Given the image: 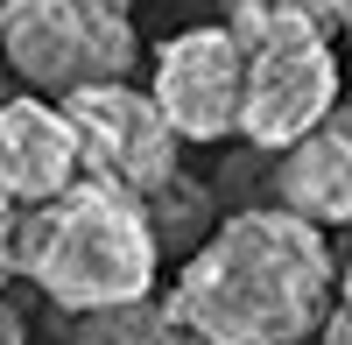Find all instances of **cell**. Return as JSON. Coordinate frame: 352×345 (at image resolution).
<instances>
[{"label": "cell", "mask_w": 352, "mask_h": 345, "mask_svg": "<svg viewBox=\"0 0 352 345\" xmlns=\"http://www.w3.org/2000/svg\"><path fill=\"white\" fill-rule=\"evenodd\" d=\"M324 345H352V261L338 268V282H331V310H324Z\"/></svg>", "instance_id": "30bf717a"}, {"label": "cell", "mask_w": 352, "mask_h": 345, "mask_svg": "<svg viewBox=\"0 0 352 345\" xmlns=\"http://www.w3.org/2000/svg\"><path fill=\"white\" fill-rule=\"evenodd\" d=\"M275 190H282V212L303 219V225H352V134L331 113L317 134H303L296 148H282L275 169Z\"/></svg>", "instance_id": "ba28073f"}, {"label": "cell", "mask_w": 352, "mask_h": 345, "mask_svg": "<svg viewBox=\"0 0 352 345\" xmlns=\"http://www.w3.org/2000/svg\"><path fill=\"white\" fill-rule=\"evenodd\" d=\"M8 240H14V205L0 197V282H8Z\"/></svg>", "instance_id": "7c38bea8"}, {"label": "cell", "mask_w": 352, "mask_h": 345, "mask_svg": "<svg viewBox=\"0 0 352 345\" xmlns=\"http://www.w3.org/2000/svg\"><path fill=\"white\" fill-rule=\"evenodd\" d=\"M56 113L78 134V169L106 190L148 205L176 183V148L184 141L169 134V120L155 113V99L141 85H85V92L56 99Z\"/></svg>", "instance_id": "5b68a950"}, {"label": "cell", "mask_w": 352, "mask_h": 345, "mask_svg": "<svg viewBox=\"0 0 352 345\" xmlns=\"http://www.w3.org/2000/svg\"><path fill=\"white\" fill-rule=\"evenodd\" d=\"M338 261L289 212H232L184 268L162 310L204 345H303L331 310Z\"/></svg>", "instance_id": "6da1fadb"}, {"label": "cell", "mask_w": 352, "mask_h": 345, "mask_svg": "<svg viewBox=\"0 0 352 345\" xmlns=\"http://www.w3.org/2000/svg\"><path fill=\"white\" fill-rule=\"evenodd\" d=\"M155 268H162V240H155L148 205H134L92 177H78L50 205L14 212L8 275H28L71 318L155 296Z\"/></svg>", "instance_id": "7a4b0ae2"}, {"label": "cell", "mask_w": 352, "mask_h": 345, "mask_svg": "<svg viewBox=\"0 0 352 345\" xmlns=\"http://www.w3.org/2000/svg\"><path fill=\"white\" fill-rule=\"evenodd\" d=\"M0 56L28 92L71 99L85 85H127L141 36L127 21V0H8Z\"/></svg>", "instance_id": "277c9868"}, {"label": "cell", "mask_w": 352, "mask_h": 345, "mask_svg": "<svg viewBox=\"0 0 352 345\" xmlns=\"http://www.w3.org/2000/svg\"><path fill=\"white\" fill-rule=\"evenodd\" d=\"M0 345H28V318H21L8 296H0Z\"/></svg>", "instance_id": "8fae6325"}, {"label": "cell", "mask_w": 352, "mask_h": 345, "mask_svg": "<svg viewBox=\"0 0 352 345\" xmlns=\"http://www.w3.org/2000/svg\"><path fill=\"white\" fill-rule=\"evenodd\" d=\"M338 120H345V134H352V113H338Z\"/></svg>", "instance_id": "5bb4252c"}, {"label": "cell", "mask_w": 352, "mask_h": 345, "mask_svg": "<svg viewBox=\"0 0 352 345\" xmlns=\"http://www.w3.org/2000/svg\"><path fill=\"white\" fill-rule=\"evenodd\" d=\"M71 345H204V338H190L155 296H141L120 310H85L71 324Z\"/></svg>", "instance_id": "9c48e42d"}, {"label": "cell", "mask_w": 352, "mask_h": 345, "mask_svg": "<svg viewBox=\"0 0 352 345\" xmlns=\"http://www.w3.org/2000/svg\"><path fill=\"white\" fill-rule=\"evenodd\" d=\"M148 99L176 141H232V127H240V43L226 36V21L184 28L155 49Z\"/></svg>", "instance_id": "8992f818"}, {"label": "cell", "mask_w": 352, "mask_h": 345, "mask_svg": "<svg viewBox=\"0 0 352 345\" xmlns=\"http://www.w3.org/2000/svg\"><path fill=\"white\" fill-rule=\"evenodd\" d=\"M331 0H226V36L240 43V134L282 155L338 113Z\"/></svg>", "instance_id": "3957f363"}, {"label": "cell", "mask_w": 352, "mask_h": 345, "mask_svg": "<svg viewBox=\"0 0 352 345\" xmlns=\"http://www.w3.org/2000/svg\"><path fill=\"white\" fill-rule=\"evenodd\" d=\"M331 21H338V36L352 43V0H331Z\"/></svg>", "instance_id": "4fadbf2b"}, {"label": "cell", "mask_w": 352, "mask_h": 345, "mask_svg": "<svg viewBox=\"0 0 352 345\" xmlns=\"http://www.w3.org/2000/svg\"><path fill=\"white\" fill-rule=\"evenodd\" d=\"M0 8H8V0H0Z\"/></svg>", "instance_id": "9a60e30c"}, {"label": "cell", "mask_w": 352, "mask_h": 345, "mask_svg": "<svg viewBox=\"0 0 352 345\" xmlns=\"http://www.w3.org/2000/svg\"><path fill=\"white\" fill-rule=\"evenodd\" d=\"M85 177L78 134L50 99H0V197L8 205H50Z\"/></svg>", "instance_id": "52a82bcc"}]
</instances>
